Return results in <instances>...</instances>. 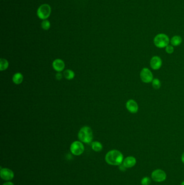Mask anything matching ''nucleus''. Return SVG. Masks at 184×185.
<instances>
[{"mask_svg": "<svg viewBox=\"0 0 184 185\" xmlns=\"http://www.w3.org/2000/svg\"><path fill=\"white\" fill-rule=\"evenodd\" d=\"M105 161L110 165L119 166L123 163L124 157L120 151L113 150L107 152L105 155Z\"/></svg>", "mask_w": 184, "mask_h": 185, "instance_id": "obj_1", "label": "nucleus"}, {"mask_svg": "<svg viewBox=\"0 0 184 185\" xmlns=\"http://www.w3.org/2000/svg\"><path fill=\"white\" fill-rule=\"evenodd\" d=\"M78 138L82 142L89 143L93 140V132L91 128L88 126H84L79 130Z\"/></svg>", "mask_w": 184, "mask_h": 185, "instance_id": "obj_2", "label": "nucleus"}, {"mask_svg": "<svg viewBox=\"0 0 184 185\" xmlns=\"http://www.w3.org/2000/svg\"><path fill=\"white\" fill-rule=\"evenodd\" d=\"M154 44L157 48H166L170 42L168 36L165 34H159L154 37Z\"/></svg>", "mask_w": 184, "mask_h": 185, "instance_id": "obj_3", "label": "nucleus"}, {"mask_svg": "<svg viewBox=\"0 0 184 185\" xmlns=\"http://www.w3.org/2000/svg\"><path fill=\"white\" fill-rule=\"evenodd\" d=\"M51 12V9L49 5L44 4L40 6L37 11L38 17L41 20H45L50 16Z\"/></svg>", "mask_w": 184, "mask_h": 185, "instance_id": "obj_4", "label": "nucleus"}, {"mask_svg": "<svg viewBox=\"0 0 184 185\" xmlns=\"http://www.w3.org/2000/svg\"><path fill=\"white\" fill-rule=\"evenodd\" d=\"M70 151L74 155L78 156L83 153L84 151V146L83 144L80 141H75L73 142L70 146Z\"/></svg>", "mask_w": 184, "mask_h": 185, "instance_id": "obj_5", "label": "nucleus"}, {"mask_svg": "<svg viewBox=\"0 0 184 185\" xmlns=\"http://www.w3.org/2000/svg\"><path fill=\"white\" fill-rule=\"evenodd\" d=\"M140 77L142 82L149 84L153 81L154 75L149 69L144 68L140 71Z\"/></svg>", "mask_w": 184, "mask_h": 185, "instance_id": "obj_6", "label": "nucleus"}, {"mask_svg": "<svg viewBox=\"0 0 184 185\" xmlns=\"http://www.w3.org/2000/svg\"><path fill=\"white\" fill-rule=\"evenodd\" d=\"M166 173L162 170L157 169L154 171L151 174V178L156 183H161L164 181L166 179Z\"/></svg>", "mask_w": 184, "mask_h": 185, "instance_id": "obj_7", "label": "nucleus"}, {"mask_svg": "<svg viewBox=\"0 0 184 185\" xmlns=\"http://www.w3.org/2000/svg\"><path fill=\"white\" fill-rule=\"evenodd\" d=\"M0 176L4 180L10 181L14 178V173L10 169L7 168H1Z\"/></svg>", "mask_w": 184, "mask_h": 185, "instance_id": "obj_8", "label": "nucleus"}, {"mask_svg": "<svg viewBox=\"0 0 184 185\" xmlns=\"http://www.w3.org/2000/svg\"><path fill=\"white\" fill-rule=\"evenodd\" d=\"M150 64L152 69L155 71L158 70L162 66V60L158 56H154L152 57Z\"/></svg>", "mask_w": 184, "mask_h": 185, "instance_id": "obj_9", "label": "nucleus"}, {"mask_svg": "<svg viewBox=\"0 0 184 185\" xmlns=\"http://www.w3.org/2000/svg\"><path fill=\"white\" fill-rule=\"evenodd\" d=\"M126 108L127 110L132 114H135L138 112V105L137 102L134 100H129L126 103Z\"/></svg>", "mask_w": 184, "mask_h": 185, "instance_id": "obj_10", "label": "nucleus"}, {"mask_svg": "<svg viewBox=\"0 0 184 185\" xmlns=\"http://www.w3.org/2000/svg\"><path fill=\"white\" fill-rule=\"evenodd\" d=\"M65 63L61 59H57L53 61V68L57 72H61L65 68Z\"/></svg>", "mask_w": 184, "mask_h": 185, "instance_id": "obj_11", "label": "nucleus"}, {"mask_svg": "<svg viewBox=\"0 0 184 185\" xmlns=\"http://www.w3.org/2000/svg\"><path fill=\"white\" fill-rule=\"evenodd\" d=\"M137 160L134 157L132 156L127 157L123 160V164L127 168L133 167L136 165Z\"/></svg>", "mask_w": 184, "mask_h": 185, "instance_id": "obj_12", "label": "nucleus"}, {"mask_svg": "<svg viewBox=\"0 0 184 185\" xmlns=\"http://www.w3.org/2000/svg\"><path fill=\"white\" fill-rule=\"evenodd\" d=\"M23 80V76L21 73H15L13 77V81L16 84H20Z\"/></svg>", "mask_w": 184, "mask_h": 185, "instance_id": "obj_13", "label": "nucleus"}, {"mask_svg": "<svg viewBox=\"0 0 184 185\" xmlns=\"http://www.w3.org/2000/svg\"><path fill=\"white\" fill-rule=\"evenodd\" d=\"M182 38L180 36L175 35L171 38L170 43L173 46H178L182 43Z\"/></svg>", "mask_w": 184, "mask_h": 185, "instance_id": "obj_14", "label": "nucleus"}, {"mask_svg": "<svg viewBox=\"0 0 184 185\" xmlns=\"http://www.w3.org/2000/svg\"><path fill=\"white\" fill-rule=\"evenodd\" d=\"M92 150L96 152H101L103 150V145L99 141H94L91 143Z\"/></svg>", "mask_w": 184, "mask_h": 185, "instance_id": "obj_15", "label": "nucleus"}, {"mask_svg": "<svg viewBox=\"0 0 184 185\" xmlns=\"http://www.w3.org/2000/svg\"><path fill=\"white\" fill-rule=\"evenodd\" d=\"M9 67V62L7 60L1 58L0 59V70L3 71L6 70Z\"/></svg>", "mask_w": 184, "mask_h": 185, "instance_id": "obj_16", "label": "nucleus"}, {"mask_svg": "<svg viewBox=\"0 0 184 185\" xmlns=\"http://www.w3.org/2000/svg\"><path fill=\"white\" fill-rule=\"evenodd\" d=\"M64 75L66 79L69 80H72L75 77V73L71 69H66L64 72Z\"/></svg>", "mask_w": 184, "mask_h": 185, "instance_id": "obj_17", "label": "nucleus"}, {"mask_svg": "<svg viewBox=\"0 0 184 185\" xmlns=\"http://www.w3.org/2000/svg\"><path fill=\"white\" fill-rule=\"evenodd\" d=\"M152 86L155 89H159L162 86L161 82L158 79H154L152 81Z\"/></svg>", "mask_w": 184, "mask_h": 185, "instance_id": "obj_18", "label": "nucleus"}, {"mask_svg": "<svg viewBox=\"0 0 184 185\" xmlns=\"http://www.w3.org/2000/svg\"><path fill=\"white\" fill-rule=\"evenodd\" d=\"M41 27L43 29L48 31L50 28V23L48 20H43L41 23Z\"/></svg>", "mask_w": 184, "mask_h": 185, "instance_id": "obj_19", "label": "nucleus"}, {"mask_svg": "<svg viewBox=\"0 0 184 185\" xmlns=\"http://www.w3.org/2000/svg\"><path fill=\"white\" fill-rule=\"evenodd\" d=\"M151 183V180L148 176L144 177L141 180V184L142 185H150Z\"/></svg>", "mask_w": 184, "mask_h": 185, "instance_id": "obj_20", "label": "nucleus"}, {"mask_svg": "<svg viewBox=\"0 0 184 185\" xmlns=\"http://www.w3.org/2000/svg\"><path fill=\"white\" fill-rule=\"evenodd\" d=\"M165 51L167 54H172L174 52V47L172 45H168L165 48Z\"/></svg>", "mask_w": 184, "mask_h": 185, "instance_id": "obj_21", "label": "nucleus"}, {"mask_svg": "<svg viewBox=\"0 0 184 185\" xmlns=\"http://www.w3.org/2000/svg\"><path fill=\"white\" fill-rule=\"evenodd\" d=\"M119 170H121V171H122V172L125 171L126 170V168H127L125 167V166L123 165V163L121 164L120 165H119Z\"/></svg>", "mask_w": 184, "mask_h": 185, "instance_id": "obj_22", "label": "nucleus"}, {"mask_svg": "<svg viewBox=\"0 0 184 185\" xmlns=\"http://www.w3.org/2000/svg\"><path fill=\"white\" fill-rule=\"evenodd\" d=\"M56 75V77L57 78V79L58 80L62 79V74L61 73V72H58L57 74Z\"/></svg>", "mask_w": 184, "mask_h": 185, "instance_id": "obj_23", "label": "nucleus"}, {"mask_svg": "<svg viewBox=\"0 0 184 185\" xmlns=\"http://www.w3.org/2000/svg\"><path fill=\"white\" fill-rule=\"evenodd\" d=\"M3 185H14V183L10 181H7L6 183H4Z\"/></svg>", "mask_w": 184, "mask_h": 185, "instance_id": "obj_24", "label": "nucleus"}, {"mask_svg": "<svg viewBox=\"0 0 184 185\" xmlns=\"http://www.w3.org/2000/svg\"><path fill=\"white\" fill-rule=\"evenodd\" d=\"M182 163L184 164V152L182 153Z\"/></svg>", "mask_w": 184, "mask_h": 185, "instance_id": "obj_25", "label": "nucleus"}, {"mask_svg": "<svg viewBox=\"0 0 184 185\" xmlns=\"http://www.w3.org/2000/svg\"><path fill=\"white\" fill-rule=\"evenodd\" d=\"M181 185H184V181H183L181 183Z\"/></svg>", "mask_w": 184, "mask_h": 185, "instance_id": "obj_26", "label": "nucleus"}]
</instances>
